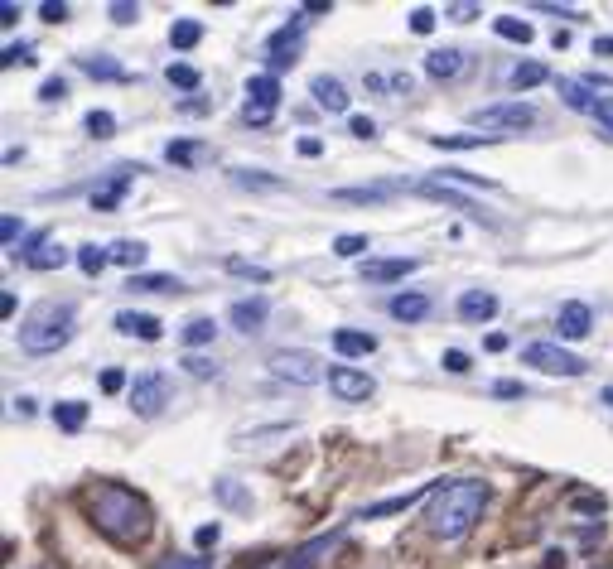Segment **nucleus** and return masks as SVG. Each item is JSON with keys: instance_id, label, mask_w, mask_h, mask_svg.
<instances>
[{"instance_id": "nucleus-1", "label": "nucleus", "mask_w": 613, "mask_h": 569, "mask_svg": "<svg viewBox=\"0 0 613 569\" xmlns=\"http://www.w3.org/2000/svg\"><path fill=\"white\" fill-rule=\"evenodd\" d=\"M78 507L112 545H140L150 536V526H155L150 502L140 492L121 488V483H92V488H83L78 492Z\"/></svg>"}, {"instance_id": "nucleus-2", "label": "nucleus", "mask_w": 613, "mask_h": 569, "mask_svg": "<svg viewBox=\"0 0 613 569\" xmlns=\"http://www.w3.org/2000/svg\"><path fill=\"white\" fill-rule=\"evenodd\" d=\"M488 483H478V478H454V483H440V492L430 497V507H425V526H430V536H440V541H459V536H469L474 531V521L483 516L488 507Z\"/></svg>"}, {"instance_id": "nucleus-3", "label": "nucleus", "mask_w": 613, "mask_h": 569, "mask_svg": "<svg viewBox=\"0 0 613 569\" xmlns=\"http://www.w3.org/2000/svg\"><path fill=\"white\" fill-rule=\"evenodd\" d=\"M68 338H73V304H58V299L39 304L25 324H20V348L34 357L58 353Z\"/></svg>"}, {"instance_id": "nucleus-4", "label": "nucleus", "mask_w": 613, "mask_h": 569, "mask_svg": "<svg viewBox=\"0 0 613 569\" xmlns=\"http://www.w3.org/2000/svg\"><path fill=\"white\" fill-rule=\"evenodd\" d=\"M474 121L483 126V131H527V126H536V111H531V102H522V97H512V102H493V107H478Z\"/></svg>"}, {"instance_id": "nucleus-5", "label": "nucleus", "mask_w": 613, "mask_h": 569, "mask_svg": "<svg viewBox=\"0 0 613 569\" xmlns=\"http://www.w3.org/2000/svg\"><path fill=\"white\" fill-rule=\"evenodd\" d=\"M276 107H280L276 73H256V78H247V107H242V116H247L251 126H266V121L276 116Z\"/></svg>"}, {"instance_id": "nucleus-6", "label": "nucleus", "mask_w": 613, "mask_h": 569, "mask_svg": "<svg viewBox=\"0 0 613 569\" xmlns=\"http://www.w3.org/2000/svg\"><path fill=\"white\" fill-rule=\"evenodd\" d=\"M165 406H169V377L165 372H140L131 381V410H136L140 420H155Z\"/></svg>"}, {"instance_id": "nucleus-7", "label": "nucleus", "mask_w": 613, "mask_h": 569, "mask_svg": "<svg viewBox=\"0 0 613 569\" xmlns=\"http://www.w3.org/2000/svg\"><path fill=\"white\" fill-rule=\"evenodd\" d=\"M522 362L551 372V377H580V372H585V362L575 353H565L560 343H531V348H522Z\"/></svg>"}, {"instance_id": "nucleus-8", "label": "nucleus", "mask_w": 613, "mask_h": 569, "mask_svg": "<svg viewBox=\"0 0 613 569\" xmlns=\"http://www.w3.org/2000/svg\"><path fill=\"white\" fill-rule=\"evenodd\" d=\"M271 377L290 381V386H319L324 381V367L314 353H276L271 357Z\"/></svg>"}, {"instance_id": "nucleus-9", "label": "nucleus", "mask_w": 613, "mask_h": 569, "mask_svg": "<svg viewBox=\"0 0 613 569\" xmlns=\"http://www.w3.org/2000/svg\"><path fill=\"white\" fill-rule=\"evenodd\" d=\"M416 193H420V198H435V203H449L454 213H464L469 222H488L474 198H464V193L454 189V184H445V179H425V184H416Z\"/></svg>"}, {"instance_id": "nucleus-10", "label": "nucleus", "mask_w": 613, "mask_h": 569, "mask_svg": "<svg viewBox=\"0 0 613 569\" xmlns=\"http://www.w3.org/2000/svg\"><path fill=\"white\" fill-rule=\"evenodd\" d=\"M300 34H305V25H300V20L280 25L276 34L266 39V63H271V68H290V63H295V54H300Z\"/></svg>"}, {"instance_id": "nucleus-11", "label": "nucleus", "mask_w": 613, "mask_h": 569, "mask_svg": "<svg viewBox=\"0 0 613 569\" xmlns=\"http://www.w3.org/2000/svg\"><path fill=\"white\" fill-rule=\"evenodd\" d=\"M329 391H334L338 401H367L372 391H377V381L358 372V367H334L329 372Z\"/></svg>"}, {"instance_id": "nucleus-12", "label": "nucleus", "mask_w": 613, "mask_h": 569, "mask_svg": "<svg viewBox=\"0 0 613 569\" xmlns=\"http://www.w3.org/2000/svg\"><path fill=\"white\" fill-rule=\"evenodd\" d=\"M589 328H594V314H589V304H580V299H570V304H560L556 314V333L565 338V343H580Z\"/></svg>"}, {"instance_id": "nucleus-13", "label": "nucleus", "mask_w": 613, "mask_h": 569, "mask_svg": "<svg viewBox=\"0 0 613 569\" xmlns=\"http://www.w3.org/2000/svg\"><path fill=\"white\" fill-rule=\"evenodd\" d=\"M464 68H469V54H464V49H435V54H425V73L435 82H454Z\"/></svg>"}, {"instance_id": "nucleus-14", "label": "nucleus", "mask_w": 613, "mask_h": 569, "mask_svg": "<svg viewBox=\"0 0 613 569\" xmlns=\"http://www.w3.org/2000/svg\"><path fill=\"white\" fill-rule=\"evenodd\" d=\"M20 261H25V266H34V271H58V266H68V251H63L54 237H34Z\"/></svg>"}, {"instance_id": "nucleus-15", "label": "nucleus", "mask_w": 613, "mask_h": 569, "mask_svg": "<svg viewBox=\"0 0 613 569\" xmlns=\"http://www.w3.org/2000/svg\"><path fill=\"white\" fill-rule=\"evenodd\" d=\"M498 314V295L493 290H464L459 295V319L464 324H488Z\"/></svg>"}, {"instance_id": "nucleus-16", "label": "nucleus", "mask_w": 613, "mask_h": 569, "mask_svg": "<svg viewBox=\"0 0 613 569\" xmlns=\"http://www.w3.org/2000/svg\"><path fill=\"white\" fill-rule=\"evenodd\" d=\"M266 314H271V299L266 295H251V299H237L232 309H227V319L242 328V333H256V328L266 324Z\"/></svg>"}, {"instance_id": "nucleus-17", "label": "nucleus", "mask_w": 613, "mask_h": 569, "mask_svg": "<svg viewBox=\"0 0 613 569\" xmlns=\"http://www.w3.org/2000/svg\"><path fill=\"white\" fill-rule=\"evenodd\" d=\"M140 169H112V179L102 184V189H92V208L97 213H112L116 203H121V193L131 189V179H136Z\"/></svg>"}, {"instance_id": "nucleus-18", "label": "nucleus", "mask_w": 613, "mask_h": 569, "mask_svg": "<svg viewBox=\"0 0 613 569\" xmlns=\"http://www.w3.org/2000/svg\"><path fill=\"white\" fill-rule=\"evenodd\" d=\"M309 92H314V102H319V107L334 111V116L348 111V87H343L338 78H329V73H319V78L309 82Z\"/></svg>"}, {"instance_id": "nucleus-19", "label": "nucleus", "mask_w": 613, "mask_h": 569, "mask_svg": "<svg viewBox=\"0 0 613 569\" xmlns=\"http://www.w3.org/2000/svg\"><path fill=\"white\" fill-rule=\"evenodd\" d=\"M116 328H121L126 338H140V343H160V319H155V314L126 309V314H116Z\"/></svg>"}, {"instance_id": "nucleus-20", "label": "nucleus", "mask_w": 613, "mask_h": 569, "mask_svg": "<svg viewBox=\"0 0 613 569\" xmlns=\"http://www.w3.org/2000/svg\"><path fill=\"white\" fill-rule=\"evenodd\" d=\"M420 261L411 256H396V261H363V280H377V285H391V280H406Z\"/></svg>"}, {"instance_id": "nucleus-21", "label": "nucleus", "mask_w": 613, "mask_h": 569, "mask_svg": "<svg viewBox=\"0 0 613 569\" xmlns=\"http://www.w3.org/2000/svg\"><path fill=\"white\" fill-rule=\"evenodd\" d=\"M556 87H560V102H565L570 111H585V116H594V107H599V97L589 92V82H580V78H560Z\"/></svg>"}, {"instance_id": "nucleus-22", "label": "nucleus", "mask_w": 613, "mask_h": 569, "mask_svg": "<svg viewBox=\"0 0 613 569\" xmlns=\"http://www.w3.org/2000/svg\"><path fill=\"white\" fill-rule=\"evenodd\" d=\"M334 353L338 357H367V353H377V338H372V333H358V328H338Z\"/></svg>"}, {"instance_id": "nucleus-23", "label": "nucleus", "mask_w": 613, "mask_h": 569, "mask_svg": "<svg viewBox=\"0 0 613 569\" xmlns=\"http://www.w3.org/2000/svg\"><path fill=\"white\" fill-rule=\"evenodd\" d=\"M440 492V483H425V488H416V492H401V497H387V502H372L363 516H387V512H406L411 502H420V497H435Z\"/></svg>"}, {"instance_id": "nucleus-24", "label": "nucleus", "mask_w": 613, "mask_h": 569, "mask_svg": "<svg viewBox=\"0 0 613 569\" xmlns=\"http://www.w3.org/2000/svg\"><path fill=\"white\" fill-rule=\"evenodd\" d=\"M425 314H430V299L416 295V290L391 299V319H401V324H416V319H425Z\"/></svg>"}, {"instance_id": "nucleus-25", "label": "nucleus", "mask_w": 613, "mask_h": 569, "mask_svg": "<svg viewBox=\"0 0 613 569\" xmlns=\"http://www.w3.org/2000/svg\"><path fill=\"white\" fill-rule=\"evenodd\" d=\"M54 425L63 434H78L87 425V406H83V401H58V406H54Z\"/></svg>"}, {"instance_id": "nucleus-26", "label": "nucleus", "mask_w": 613, "mask_h": 569, "mask_svg": "<svg viewBox=\"0 0 613 569\" xmlns=\"http://www.w3.org/2000/svg\"><path fill=\"white\" fill-rule=\"evenodd\" d=\"M78 266H83V275H102L112 266V246H97V242L78 246Z\"/></svg>"}, {"instance_id": "nucleus-27", "label": "nucleus", "mask_w": 613, "mask_h": 569, "mask_svg": "<svg viewBox=\"0 0 613 569\" xmlns=\"http://www.w3.org/2000/svg\"><path fill=\"white\" fill-rule=\"evenodd\" d=\"M391 193H396V184H367V189H338L334 198L338 203H387Z\"/></svg>"}, {"instance_id": "nucleus-28", "label": "nucleus", "mask_w": 613, "mask_h": 569, "mask_svg": "<svg viewBox=\"0 0 613 569\" xmlns=\"http://www.w3.org/2000/svg\"><path fill=\"white\" fill-rule=\"evenodd\" d=\"M145 256H150V251H145V242H116L112 246V261H116V266H126L131 275H140Z\"/></svg>"}, {"instance_id": "nucleus-29", "label": "nucleus", "mask_w": 613, "mask_h": 569, "mask_svg": "<svg viewBox=\"0 0 613 569\" xmlns=\"http://www.w3.org/2000/svg\"><path fill=\"white\" fill-rule=\"evenodd\" d=\"M131 290H145V295H174L184 290L174 275H131Z\"/></svg>"}, {"instance_id": "nucleus-30", "label": "nucleus", "mask_w": 613, "mask_h": 569, "mask_svg": "<svg viewBox=\"0 0 613 569\" xmlns=\"http://www.w3.org/2000/svg\"><path fill=\"white\" fill-rule=\"evenodd\" d=\"M493 29H498L502 39H512V44H531V39H536V29H531L527 20H517V15H502V20H493Z\"/></svg>"}, {"instance_id": "nucleus-31", "label": "nucleus", "mask_w": 613, "mask_h": 569, "mask_svg": "<svg viewBox=\"0 0 613 569\" xmlns=\"http://www.w3.org/2000/svg\"><path fill=\"white\" fill-rule=\"evenodd\" d=\"M198 39H203V25H198V20H174V25H169V44H174V49H194Z\"/></svg>"}, {"instance_id": "nucleus-32", "label": "nucleus", "mask_w": 613, "mask_h": 569, "mask_svg": "<svg viewBox=\"0 0 613 569\" xmlns=\"http://www.w3.org/2000/svg\"><path fill=\"white\" fill-rule=\"evenodd\" d=\"M507 82H512L517 92H527V87H536V82H546V68H541V63H517V68L507 73Z\"/></svg>"}, {"instance_id": "nucleus-33", "label": "nucleus", "mask_w": 613, "mask_h": 569, "mask_svg": "<svg viewBox=\"0 0 613 569\" xmlns=\"http://www.w3.org/2000/svg\"><path fill=\"white\" fill-rule=\"evenodd\" d=\"M498 136H430V145L440 150H478V145H493Z\"/></svg>"}, {"instance_id": "nucleus-34", "label": "nucleus", "mask_w": 613, "mask_h": 569, "mask_svg": "<svg viewBox=\"0 0 613 569\" xmlns=\"http://www.w3.org/2000/svg\"><path fill=\"white\" fill-rule=\"evenodd\" d=\"M232 179H237L242 189H280V179H271L266 169H232Z\"/></svg>"}, {"instance_id": "nucleus-35", "label": "nucleus", "mask_w": 613, "mask_h": 569, "mask_svg": "<svg viewBox=\"0 0 613 569\" xmlns=\"http://www.w3.org/2000/svg\"><path fill=\"white\" fill-rule=\"evenodd\" d=\"M213 333H218L213 319H189V324H184V343H189V348H203V343H213Z\"/></svg>"}, {"instance_id": "nucleus-36", "label": "nucleus", "mask_w": 613, "mask_h": 569, "mask_svg": "<svg viewBox=\"0 0 613 569\" xmlns=\"http://www.w3.org/2000/svg\"><path fill=\"white\" fill-rule=\"evenodd\" d=\"M165 78H169V87H184V92H194V87H198V68H189V63H169Z\"/></svg>"}, {"instance_id": "nucleus-37", "label": "nucleus", "mask_w": 613, "mask_h": 569, "mask_svg": "<svg viewBox=\"0 0 613 569\" xmlns=\"http://www.w3.org/2000/svg\"><path fill=\"white\" fill-rule=\"evenodd\" d=\"M112 131H116V116H112V111H87V136L107 140Z\"/></svg>"}, {"instance_id": "nucleus-38", "label": "nucleus", "mask_w": 613, "mask_h": 569, "mask_svg": "<svg viewBox=\"0 0 613 569\" xmlns=\"http://www.w3.org/2000/svg\"><path fill=\"white\" fill-rule=\"evenodd\" d=\"M83 73H87V78H126L112 58H83Z\"/></svg>"}, {"instance_id": "nucleus-39", "label": "nucleus", "mask_w": 613, "mask_h": 569, "mask_svg": "<svg viewBox=\"0 0 613 569\" xmlns=\"http://www.w3.org/2000/svg\"><path fill=\"white\" fill-rule=\"evenodd\" d=\"M165 160L169 164H194L198 160V145H189V140H169V145H165Z\"/></svg>"}, {"instance_id": "nucleus-40", "label": "nucleus", "mask_w": 613, "mask_h": 569, "mask_svg": "<svg viewBox=\"0 0 613 569\" xmlns=\"http://www.w3.org/2000/svg\"><path fill=\"white\" fill-rule=\"evenodd\" d=\"M227 271L242 275V280H256V285H266V280H271V271H266V266H251V261H237V256L227 261Z\"/></svg>"}, {"instance_id": "nucleus-41", "label": "nucleus", "mask_w": 613, "mask_h": 569, "mask_svg": "<svg viewBox=\"0 0 613 569\" xmlns=\"http://www.w3.org/2000/svg\"><path fill=\"white\" fill-rule=\"evenodd\" d=\"M155 569H213V560H203V555H165Z\"/></svg>"}, {"instance_id": "nucleus-42", "label": "nucleus", "mask_w": 613, "mask_h": 569, "mask_svg": "<svg viewBox=\"0 0 613 569\" xmlns=\"http://www.w3.org/2000/svg\"><path fill=\"white\" fill-rule=\"evenodd\" d=\"M334 251H338V256H363V251H367V237H358V232H343V237L334 242Z\"/></svg>"}, {"instance_id": "nucleus-43", "label": "nucleus", "mask_w": 613, "mask_h": 569, "mask_svg": "<svg viewBox=\"0 0 613 569\" xmlns=\"http://www.w3.org/2000/svg\"><path fill=\"white\" fill-rule=\"evenodd\" d=\"M594 121H599V131L613 140V97H599V107H594Z\"/></svg>"}, {"instance_id": "nucleus-44", "label": "nucleus", "mask_w": 613, "mask_h": 569, "mask_svg": "<svg viewBox=\"0 0 613 569\" xmlns=\"http://www.w3.org/2000/svg\"><path fill=\"white\" fill-rule=\"evenodd\" d=\"M34 49H29V44H10V49H5V54H0V63H5V68H20V63H34Z\"/></svg>"}, {"instance_id": "nucleus-45", "label": "nucleus", "mask_w": 613, "mask_h": 569, "mask_svg": "<svg viewBox=\"0 0 613 569\" xmlns=\"http://www.w3.org/2000/svg\"><path fill=\"white\" fill-rule=\"evenodd\" d=\"M112 20H116V25H136V20H140V5H131V0H116V5H112Z\"/></svg>"}, {"instance_id": "nucleus-46", "label": "nucleus", "mask_w": 613, "mask_h": 569, "mask_svg": "<svg viewBox=\"0 0 613 569\" xmlns=\"http://www.w3.org/2000/svg\"><path fill=\"white\" fill-rule=\"evenodd\" d=\"M194 541H198V550H208V545H218V541H223V526H218V521H208V526H198V531H194Z\"/></svg>"}, {"instance_id": "nucleus-47", "label": "nucleus", "mask_w": 613, "mask_h": 569, "mask_svg": "<svg viewBox=\"0 0 613 569\" xmlns=\"http://www.w3.org/2000/svg\"><path fill=\"white\" fill-rule=\"evenodd\" d=\"M440 362H445V372H454V377H464V372H469V353H459V348H449Z\"/></svg>"}, {"instance_id": "nucleus-48", "label": "nucleus", "mask_w": 613, "mask_h": 569, "mask_svg": "<svg viewBox=\"0 0 613 569\" xmlns=\"http://www.w3.org/2000/svg\"><path fill=\"white\" fill-rule=\"evenodd\" d=\"M411 29H416V34H430V29H435V10L416 5V10H411Z\"/></svg>"}, {"instance_id": "nucleus-49", "label": "nucleus", "mask_w": 613, "mask_h": 569, "mask_svg": "<svg viewBox=\"0 0 613 569\" xmlns=\"http://www.w3.org/2000/svg\"><path fill=\"white\" fill-rule=\"evenodd\" d=\"M39 97H44V102H63V97H68V82H63V78H49L44 87H39Z\"/></svg>"}, {"instance_id": "nucleus-50", "label": "nucleus", "mask_w": 613, "mask_h": 569, "mask_svg": "<svg viewBox=\"0 0 613 569\" xmlns=\"http://www.w3.org/2000/svg\"><path fill=\"white\" fill-rule=\"evenodd\" d=\"M348 131H353L358 140H372L377 136V121H372V116H353V121H348Z\"/></svg>"}, {"instance_id": "nucleus-51", "label": "nucleus", "mask_w": 613, "mask_h": 569, "mask_svg": "<svg viewBox=\"0 0 613 569\" xmlns=\"http://www.w3.org/2000/svg\"><path fill=\"white\" fill-rule=\"evenodd\" d=\"M20 232H25V227H20V217H15V213L0 217V237H5V246H15V237H20Z\"/></svg>"}, {"instance_id": "nucleus-52", "label": "nucleus", "mask_w": 613, "mask_h": 569, "mask_svg": "<svg viewBox=\"0 0 613 569\" xmlns=\"http://www.w3.org/2000/svg\"><path fill=\"white\" fill-rule=\"evenodd\" d=\"M184 367H189V377H213V372H218V367H213V362H208V357H184Z\"/></svg>"}, {"instance_id": "nucleus-53", "label": "nucleus", "mask_w": 613, "mask_h": 569, "mask_svg": "<svg viewBox=\"0 0 613 569\" xmlns=\"http://www.w3.org/2000/svg\"><path fill=\"white\" fill-rule=\"evenodd\" d=\"M493 396H502V401H517V396H527V386H522V381H498V386H493Z\"/></svg>"}, {"instance_id": "nucleus-54", "label": "nucleus", "mask_w": 613, "mask_h": 569, "mask_svg": "<svg viewBox=\"0 0 613 569\" xmlns=\"http://www.w3.org/2000/svg\"><path fill=\"white\" fill-rule=\"evenodd\" d=\"M39 15H44V20H68V5H63V0H44V5H39Z\"/></svg>"}, {"instance_id": "nucleus-55", "label": "nucleus", "mask_w": 613, "mask_h": 569, "mask_svg": "<svg viewBox=\"0 0 613 569\" xmlns=\"http://www.w3.org/2000/svg\"><path fill=\"white\" fill-rule=\"evenodd\" d=\"M121 386H126V377H121L116 367H107V372H102V391H107V396H116Z\"/></svg>"}, {"instance_id": "nucleus-56", "label": "nucleus", "mask_w": 613, "mask_h": 569, "mask_svg": "<svg viewBox=\"0 0 613 569\" xmlns=\"http://www.w3.org/2000/svg\"><path fill=\"white\" fill-rule=\"evenodd\" d=\"M0 25H5V29L20 25V5H15V0H5V5H0Z\"/></svg>"}, {"instance_id": "nucleus-57", "label": "nucleus", "mask_w": 613, "mask_h": 569, "mask_svg": "<svg viewBox=\"0 0 613 569\" xmlns=\"http://www.w3.org/2000/svg\"><path fill=\"white\" fill-rule=\"evenodd\" d=\"M213 488H218V497H223V502H232V507H247V497L232 488V483H213Z\"/></svg>"}, {"instance_id": "nucleus-58", "label": "nucleus", "mask_w": 613, "mask_h": 569, "mask_svg": "<svg viewBox=\"0 0 613 569\" xmlns=\"http://www.w3.org/2000/svg\"><path fill=\"white\" fill-rule=\"evenodd\" d=\"M445 15H449V20H474V15H478V5H449Z\"/></svg>"}, {"instance_id": "nucleus-59", "label": "nucleus", "mask_w": 613, "mask_h": 569, "mask_svg": "<svg viewBox=\"0 0 613 569\" xmlns=\"http://www.w3.org/2000/svg\"><path fill=\"white\" fill-rule=\"evenodd\" d=\"M319 150H324V145H319V140H314V136H305V140H300V155H309V160H314Z\"/></svg>"}, {"instance_id": "nucleus-60", "label": "nucleus", "mask_w": 613, "mask_h": 569, "mask_svg": "<svg viewBox=\"0 0 613 569\" xmlns=\"http://www.w3.org/2000/svg\"><path fill=\"white\" fill-rule=\"evenodd\" d=\"M391 87L396 92H411V73H391Z\"/></svg>"}, {"instance_id": "nucleus-61", "label": "nucleus", "mask_w": 613, "mask_h": 569, "mask_svg": "<svg viewBox=\"0 0 613 569\" xmlns=\"http://www.w3.org/2000/svg\"><path fill=\"white\" fill-rule=\"evenodd\" d=\"M483 348H488V353H502V348H507V338H502V333H488V343H483Z\"/></svg>"}, {"instance_id": "nucleus-62", "label": "nucleus", "mask_w": 613, "mask_h": 569, "mask_svg": "<svg viewBox=\"0 0 613 569\" xmlns=\"http://www.w3.org/2000/svg\"><path fill=\"white\" fill-rule=\"evenodd\" d=\"M594 54H599V58H613V39H594Z\"/></svg>"}, {"instance_id": "nucleus-63", "label": "nucleus", "mask_w": 613, "mask_h": 569, "mask_svg": "<svg viewBox=\"0 0 613 569\" xmlns=\"http://www.w3.org/2000/svg\"><path fill=\"white\" fill-rule=\"evenodd\" d=\"M256 569H290V555L285 560H266V565H256Z\"/></svg>"}, {"instance_id": "nucleus-64", "label": "nucleus", "mask_w": 613, "mask_h": 569, "mask_svg": "<svg viewBox=\"0 0 613 569\" xmlns=\"http://www.w3.org/2000/svg\"><path fill=\"white\" fill-rule=\"evenodd\" d=\"M594 569H613V565H594Z\"/></svg>"}]
</instances>
